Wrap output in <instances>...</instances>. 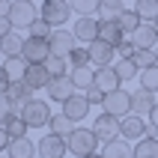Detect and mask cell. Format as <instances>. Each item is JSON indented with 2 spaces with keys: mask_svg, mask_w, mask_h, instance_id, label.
<instances>
[{
  "mask_svg": "<svg viewBox=\"0 0 158 158\" xmlns=\"http://www.w3.org/2000/svg\"><path fill=\"white\" fill-rule=\"evenodd\" d=\"M87 51H89V63H96V69L110 66V60L116 57V48L107 45V42H102V39H96L93 45H87Z\"/></svg>",
  "mask_w": 158,
  "mask_h": 158,
  "instance_id": "obj_14",
  "label": "cell"
},
{
  "mask_svg": "<svg viewBox=\"0 0 158 158\" xmlns=\"http://www.w3.org/2000/svg\"><path fill=\"white\" fill-rule=\"evenodd\" d=\"M72 12H78V18H96L102 0H69Z\"/></svg>",
  "mask_w": 158,
  "mask_h": 158,
  "instance_id": "obj_26",
  "label": "cell"
},
{
  "mask_svg": "<svg viewBox=\"0 0 158 158\" xmlns=\"http://www.w3.org/2000/svg\"><path fill=\"white\" fill-rule=\"evenodd\" d=\"M24 3H33V0H24Z\"/></svg>",
  "mask_w": 158,
  "mask_h": 158,
  "instance_id": "obj_49",
  "label": "cell"
},
{
  "mask_svg": "<svg viewBox=\"0 0 158 158\" xmlns=\"http://www.w3.org/2000/svg\"><path fill=\"white\" fill-rule=\"evenodd\" d=\"M134 158H158V137H143L134 143Z\"/></svg>",
  "mask_w": 158,
  "mask_h": 158,
  "instance_id": "obj_31",
  "label": "cell"
},
{
  "mask_svg": "<svg viewBox=\"0 0 158 158\" xmlns=\"http://www.w3.org/2000/svg\"><path fill=\"white\" fill-rule=\"evenodd\" d=\"M116 57H119V60H131V57H134V42L128 39V36L116 45Z\"/></svg>",
  "mask_w": 158,
  "mask_h": 158,
  "instance_id": "obj_40",
  "label": "cell"
},
{
  "mask_svg": "<svg viewBox=\"0 0 158 158\" xmlns=\"http://www.w3.org/2000/svg\"><path fill=\"white\" fill-rule=\"evenodd\" d=\"M69 78H72V84H75L78 93H89V89L96 87V69H89V66H84V69H72Z\"/></svg>",
  "mask_w": 158,
  "mask_h": 158,
  "instance_id": "obj_18",
  "label": "cell"
},
{
  "mask_svg": "<svg viewBox=\"0 0 158 158\" xmlns=\"http://www.w3.org/2000/svg\"><path fill=\"white\" fill-rule=\"evenodd\" d=\"M116 24L123 27V33H125V36H131L134 30H137V27L143 24V21H140V15H137L134 9H125L123 15H119V21H116Z\"/></svg>",
  "mask_w": 158,
  "mask_h": 158,
  "instance_id": "obj_33",
  "label": "cell"
},
{
  "mask_svg": "<svg viewBox=\"0 0 158 158\" xmlns=\"http://www.w3.org/2000/svg\"><path fill=\"white\" fill-rule=\"evenodd\" d=\"M134 63H137V69H152V66H158V57H155V51H134V57H131Z\"/></svg>",
  "mask_w": 158,
  "mask_h": 158,
  "instance_id": "obj_37",
  "label": "cell"
},
{
  "mask_svg": "<svg viewBox=\"0 0 158 158\" xmlns=\"http://www.w3.org/2000/svg\"><path fill=\"white\" fill-rule=\"evenodd\" d=\"M48 45H51V57H69V54L78 48V39H75L72 30L60 27V30H54V33H51Z\"/></svg>",
  "mask_w": 158,
  "mask_h": 158,
  "instance_id": "obj_8",
  "label": "cell"
},
{
  "mask_svg": "<svg viewBox=\"0 0 158 158\" xmlns=\"http://www.w3.org/2000/svg\"><path fill=\"white\" fill-rule=\"evenodd\" d=\"M12 12V0H0V18H9Z\"/></svg>",
  "mask_w": 158,
  "mask_h": 158,
  "instance_id": "obj_46",
  "label": "cell"
},
{
  "mask_svg": "<svg viewBox=\"0 0 158 158\" xmlns=\"http://www.w3.org/2000/svg\"><path fill=\"white\" fill-rule=\"evenodd\" d=\"M84 96H87L89 105H102V102H105V93H102V89H96V87L89 89V93H84Z\"/></svg>",
  "mask_w": 158,
  "mask_h": 158,
  "instance_id": "obj_42",
  "label": "cell"
},
{
  "mask_svg": "<svg viewBox=\"0 0 158 158\" xmlns=\"http://www.w3.org/2000/svg\"><path fill=\"white\" fill-rule=\"evenodd\" d=\"M6 98H9L15 107H21L24 102H30V98H33V89L27 87L24 81H12V84H9V89H6Z\"/></svg>",
  "mask_w": 158,
  "mask_h": 158,
  "instance_id": "obj_21",
  "label": "cell"
},
{
  "mask_svg": "<svg viewBox=\"0 0 158 158\" xmlns=\"http://www.w3.org/2000/svg\"><path fill=\"white\" fill-rule=\"evenodd\" d=\"M3 158H9V155H3Z\"/></svg>",
  "mask_w": 158,
  "mask_h": 158,
  "instance_id": "obj_51",
  "label": "cell"
},
{
  "mask_svg": "<svg viewBox=\"0 0 158 158\" xmlns=\"http://www.w3.org/2000/svg\"><path fill=\"white\" fill-rule=\"evenodd\" d=\"M119 75H116L114 66H102V69H96V89H102V93H114V89H119Z\"/></svg>",
  "mask_w": 158,
  "mask_h": 158,
  "instance_id": "obj_17",
  "label": "cell"
},
{
  "mask_svg": "<svg viewBox=\"0 0 158 158\" xmlns=\"http://www.w3.org/2000/svg\"><path fill=\"white\" fill-rule=\"evenodd\" d=\"M134 12L140 15V21L155 24V18H158V0H134Z\"/></svg>",
  "mask_w": 158,
  "mask_h": 158,
  "instance_id": "obj_27",
  "label": "cell"
},
{
  "mask_svg": "<svg viewBox=\"0 0 158 158\" xmlns=\"http://www.w3.org/2000/svg\"><path fill=\"white\" fill-rule=\"evenodd\" d=\"M9 158H33L36 155V143L30 140V137H18V140L9 143Z\"/></svg>",
  "mask_w": 158,
  "mask_h": 158,
  "instance_id": "obj_24",
  "label": "cell"
},
{
  "mask_svg": "<svg viewBox=\"0 0 158 158\" xmlns=\"http://www.w3.org/2000/svg\"><path fill=\"white\" fill-rule=\"evenodd\" d=\"M75 15L69 6V0H45L42 6H39V18H42L45 24H51L54 30H60L66 27V21Z\"/></svg>",
  "mask_w": 158,
  "mask_h": 158,
  "instance_id": "obj_2",
  "label": "cell"
},
{
  "mask_svg": "<svg viewBox=\"0 0 158 158\" xmlns=\"http://www.w3.org/2000/svg\"><path fill=\"white\" fill-rule=\"evenodd\" d=\"M75 93H78V89H75L69 75H66V78H51V84H48V98H51V102H60V105H66Z\"/></svg>",
  "mask_w": 158,
  "mask_h": 158,
  "instance_id": "obj_12",
  "label": "cell"
},
{
  "mask_svg": "<svg viewBox=\"0 0 158 158\" xmlns=\"http://www.w3.org/2000/svg\"><path fill=\"white\" fill-rule=\"evenodd\" d=\"M21 57L27 60V66H45L48 57H51V45L45 39H33V36H24V48H21Z\"/></svg>",
  "mask_w": 158,
  "mask_h": 158,
  "instance_id": "obj_6",
  "label": "cell"
},
{
  "mask_svg": "<svg viewBox=\"0 0 158 158\" xmlns=\"http://www.w3.org/2000/svg\"><path fill=\"white\" fill-rule=\"evenodd\" d=\"M9 33H15L12 21H9V18H0V39H3V36H9Z\"/></svg>",
  "mask_w": 158,
  "mask_h": 158,
  "instance_id": "obj_43",
  "label": "cell"
},
{
  "mask_svg": "<svg viewBox=\"0 0 158 158\" xmlns=\"http://www.w3.org/2000/svg\"><path fill=\"white\" fill-rule=\"evenodd\" d=\"M146 137H158V105L152 107V114H149V134Z\"/></svg>",
  "mask_w": 158,
  "mask_h": 158,
  "instance_id": "obj_41",
  "label": "cell"
},
{
  "mask_svg": "<svg viewBox=\"0 0 158 158\" xmlns=\"http://www.w3.org/2000/svg\"><path fill=\"white\" fill-rule=\"evenodd\" d=\"M98 39L116 48V45L125 39V33H123V27L116 24V21H98Z\"/></svg>",
  "mask_w": 158,
  "mask_h": 158,
  "instance_id": "obj_20",
  "label": "cell"
},
{
  "mask_svg": "<svg viewBox=\"0 0 158 158\" xmlns=\"http://www.w3.org/2000/svg\"><path fill=\"white\" fill-rule=\"evenodd\" d=\"M9 84H12V81H9V75H6V69H3V66H0V96H6V89H9Z\"/></svg>",
  "mask_w": 158,
  "mask_h": 158,
  "instance_id": "obj_44",
  "label": "cell"
},
{
  "mask_svg": "<svg viewBox=\"0 0 158 158\" xmlns=\"http://www.w3.org/2000/svg\"><path fill=\"white\" fill-rule=\"evenodd\" d=\"M51 33H54V27H51V24H45L42 18H39L33 27H30V36H33V39H45V42H48V39H51Z\"/></svg>",
  "mask_w": 158,
  "mask_h": 158,
  "instance_id": "obj_39",
  "label": "cell"
},
{
  "mask_svg": "<svg viewBox=\"0 0 158 158\" xmlns=\"http://www.w3.org/2000/svg\"><path fill=\"white\" fill-rule=\"evenodd\" d=\"M155 57H158V48H155Z\"/></svg>",
  "mask_w": 158,
  "mask_h": 158,
  "instance_id": "obj_50",
  "label": "cell"
},
{
  "mask_svg": "<svg viewBox=\"0 0 158 158\" xmlns=\"http://www.w3.org/2000/svg\"><path fill=\"white\" fill-rule=\"evenodd\" d=\"M93 131H96L98 143L119 140V137H123V119H116V116H110V114H98L96 123H93Z\"/></svg>",
  "mask_w": 158,
  "mask_h": 158,
  "instance_id": "obj_5",
  "label": "cell"
},
{
  "mask_svg": "<svg viewBox=\"0 0 158 158\" xmlns=\"http://www.w3.org/2000/svg\"><path fill=\"white\" fill-rule=\"evenodd\" d=\"M134 42V51H155L158 48V33H155V24H146L143 21L131 36H128Z\"/></svg>",
  "mask_w": 158,
  "mask_h": 158,
  "instance_id": "obj_11",
  "label": "cell"
},
{
  "mask_svg": "<svg viewBox=\"0 0 158 158\" xmlns=\"http://www.w3.org/2000/svg\"><path fill=\"white\" fill-rule=\"evenodd\" d=\"M36 152L42 158H63L66 152H69V143H66V137H57V134H45V137H39V146H36Z\"/></svg>",
  "mask_w": 158,
  "mask_h": 158,
  "instance_id": "obj_9",
  "label": "cell"
},
{
  "mask_svg": "<svg viewBox=\"0 0 158 158\" xmlns=\"http://www.w3.org/2000/svg\"><path fill=\"white\" fill-rule=\"evenodd\" d=\"M9 143H12V137H9V134H6V128L0 125V152H6V149H9Z\"/></svg>",
  "mask_w": 158,
  "mask_h": 158,
  "instance_id": "obj_45",
  "label": "cell"
},
{
  "mask_svg": "<svg viewBox=\"0 0 158 158\" xmlns=\"http://www.w3.org/2000/svg\"><path fill=\"white\" fill-rule=\"evenodd\" d=\"M114 69H116V75H119L123 84L134 81V75H140V69H137V63H134V60H114Z\"/></svg>",
  "mask_w": 158,
  "mask_h": 158,
  "instance_id": "obj_30",
  "label": "cell"
},
{
  "mask_svg": "<svg viewBox=\"0 0 158 158\" xmlns=\"http://www.w3.org/2000/svg\"><path fill=\"white\" fill-rule=\"evenodd\" d=\"M3 128H6V134L12 137V140H18V137H27V123L21 119V116H12V119L3 125Z\"/></svg>",
  "mask_w": 158,
  "mask_h": 158,
  "instance_id": "obj_35",
  "label": "cell"
},
{
  "mask_svg": "<svg viewBox=\"0 0 158 158\" xmlns=\"http://www.w3.org/2000/svg\"><path fill=\"white\" fill-rule=\"evenodd\" d=\"M155 105H158V102H155V93H149V89L137 87L131 93V114H137V116L152 114V107H155Z\"/></svg>",
  "mask_w": 158,
  "mask_h": 158,
  "instance_id": "obj_16",
  "label": "cell"
},
{
  "mask_svg": "<svg viewBox=\"0 0 158 158\" xmlns=\"http://www.w3.org/2000/svg\"><path fill=\"white\" fill-rule=\"evenodd\" d=\"M155 33H158V18H155Z\"/></svg>",
  "mask_w": 158,
  "mask_h": 158,
  "instance_id": "obj_48",
  "label": "cell"
},
{
  "mask_svg": "<svg viewBox=\"0 0 158 158\" xmlns=\"http://www.w3.org/2000/svg\"><path fill=\"white\" fill-rule=\"evenodd\" d=\"M48 128H51V134H57V137H66V140H69V134L75 131V123H72L66 114H54L51 123H48Z\"/></svg>",
  "mask_w": 158,
  "mask_h": 158,
  "instance_id": "obj_25",
  "label": "cell"
},
{
  "mask_svg": "<svg viewBox=\"0 0 158 158\" xmlns=\"http://www.w3.org/2000/svg\"><path fill=\"white\" fill-rule=\"evenodd\" d=\"M66 60H69V66H72V69H84V66H89V51L78 45V48H75V51H72Z\"/></svg>",
  "mask_w": 158,
  "mask_h": 158,
  "instance_id": "obj_36",
  "label": "cell"
},
{
  "mask_svg": "<svg viewBox=\"0 0 158 158\" xmlns=\"http://www.w3.org/2000/svg\"><path fill=\"white\" fill-rule=\"evenodd\" d=\"M72 33H75V39H78V42L93 45V42L98 39V18H78V21H75V27H72Z\"/></svg>",
  "mask_w": 158,
  "mask_h": 158,
  "instance_id": "obj_15",
  "label": "cell"
},
{
  "mask_svg": "<svg viewBox=\"0 0 158 158\" xmlns=\"http://www.w3.org/2000/svg\"><path fill=\"white\" fill-rule=\"evenodd\" d=\"M9 21H12V27L15 30H21V27H30L39 21V9L33 6V3H24V0H15L12 3V12H9Z\"/></svg>",
  "mask_w": 158,
  "mask_h": 158,
  "instance_id": "obj_7",
  "label": "cell"
},
{
  "mask_svg": "<svg viewBox=\"0 0 158 158\" xmlns=\"http://www.w3.org/2000/svg\"><path fill=\"white\" fill-rule=\"evenodd\" d=\"M102 155L105 158H134V149L128 146V140H110V143H105L102 146Z\"/></svg>",
  "mask_w": 158,
  "mask_h": 158,
  "instance_id": "obj_23",
  "label": "cell"
},
{
  "mask_svg": "<svg viewBox=\"0 0 158 158\" xmlns=\"http://www.w3.org/2000/svg\"><path fill=\"white\" fill-rule=\"evenodd\" d=\"M125 3L123 0H102V6H98V21H119V15L125 12Z\"/></svg>",
  "mask_w": 158,
  "mask_h": 158,
  "instance_id": "obj_22",
  "label": "cell"
},
{
  "mask_svg": "<svg viewBox=\"0 0 158 158\" xmlns=\"http://www.w3.org/2000/svg\"><path fill=\"white\" fill-rule=\"evenodd\" d=\"M66 143H69V152H72V155H78V158L96 155V149H98V137H96L93 128H75Z\"/></svg>",
  "mask_w": 158,
  "mask_h": 158,
  "instance_id": "obj_3",
  "label": "cell"
},
{
  "mask_svg": "<svg viewBox=\"0 0 158 158\" xmlns=\"http://www.w3.org/2000/svg\"><path fill=\"white\" fill-rule=\"evenodd\" d=\"M102 107H105V114L116 116V119H125V116L131 114V93L128 89H114V93H107L105 102H102Z\"/></svg>",
  "mask_w": 158,
  "mask_h": 158,
  "instance_id": "obj_4",
  "label": "cell"
},
{
  "mask_svg": "<svg viewBox=\"0 0 158 158\" xmlns=\"http://www.w3.org/2000/svg\"><path fill=\"white\" fill-rule=\"evenodd\" d=\"M12 116H18V107L12 105L6 96H0V125H6Z\"/></svg>",
  "mask_w": 158,
  "mask_h": 158,
  "instance_id": "obj_38",
  "label": "cell"
},
{
  "mask_svg": "<svg viewBox=\"0 0 158 158\" xmlns=\"http://www.w3.org/2000/svg\"><path fill=\"white\" fill-rule=\"evenodd\" d=\"M24 84L30 89H48V84H51V75H48V69L45 66H27L24 72Z\"/></svg>",
  "mask_w": 158,
  "mask_h": 158,
  "instance_id": "obj_19",
  "label": "cell"
},
{
  "mask_svg": "<svg viewBox=\"0 0 158 158\" xmlns=\"http://www.w3.org/2000/svg\"><path fill=\"white\" fill-rule=\"evenodd\" d=\"M18 116L27 123V128H42V125L51 123V107H48V102H42V98H30V102H24V105L18 107Z\"/></svg>",
  "mask_w": 158,
  "mask_h": 158,
  "instance_id": "obj_1",
  "label": "cell"
},
{
  "mask_svg": "<svg viewBox=\"0 0 158 158\" xmlns=\"http://www.w3.org/2000/svg\"><path fill=\"white\" fill-rule=\"evenodd\" d=\"M89 107H93V105L87 102V96H84V93H75V96H72L69 102L63 105V114L69 116L72 123H81V119H87Z\"/></svg>",
  "mask_w": 158,
  "mask_h": 158,
  "instance_id": "obj_13",
  "label": "cell"
},
{
  "mask_svg": "<svg viewBox=\"0 0 158 158\" xmlns=\"http://www.w3.org/2000/svg\"><path fill=\"white\" fill-rule=\"evenodd\" d=\"M146 134H149V123H146L143 116L128 114V116L123 119V140H134V143H140Z\"/></svg>",
  "mask_w": 158,
  "mask_h": 158,
  "instance_id": "obj_10",
  "label": "cell"
},
{
  "mask_svg": "<svg viewBox=\"0 0 158 158\" xmlns=\"http://www.w3.org/2000/svg\"><path fill=\"white\" fill-rule=\"evenodd\" d=\"M3 69H6L9 81H24V72H27V60L24 57H9L3 63Z\"/></svg>",
  "mask_w": 158,
  "mask_h": 158,
  "instance_id": "obj_29",
  "label": "cell"
},
{
  "mask_svg": "<svg viewBox=\"0 0 158 158\" xmlns=\"http://www.w3.org/2000/svg\"><path fill=\"white\" fill-rule=\"evenodd\" d=\"M137 81H140V87H143V89L158 93V66H152V69H143L140 75H137Z\"/></svg>",
  "mask_w": 158,
  "mask_h": 158,
  "instance_id": "obj_34",
  "label": "cell"
},
{
  "mask_svg": "<svg viewBox=\"0 0 158 158\" xmlns=\"http://www.w3.org/2000/svg\"><path fill=\"white\" fill-rule=\"evenodd\" d=\"M87 158H105V155H102V152H96V155H87Z\"/></svg>",
  "mask_w": 158,
  "mask_h": 158,
  "instance_id": "obj_47",
  "label": "cell"
},
{
  "mask_svg": "<svg viewBox=\"0 0 158 158\" xmlns=\"http://www.w3.org/2000/svg\"><path fill=\"white\" fill-rule=\"evenodd\" d=\"M21 48H24V39L15 33H9L0 39V54H6V60L9 57H21Z\"/></svg>",
  "mask_w": 158,
  "mask_h": 158,
  "instance_id": "obj_28",
  "label": "cell"
},
{
  "mask_svg": "<svg viewBox=\"0 0 158 158\" xmlns=\"http://www.w3.org/2000/svg\"><path fill=\"white\" fill-rule=\"evenodd\" d=\"M45 69H48V75L51 78H66L69 75V60L66 57H48V63H45Z\"/></svg>",
  "mask_w": 158,
  "mask_h": 158,
  "instance_id": "obj_32",
  "label": "cell"
}]
</instances>
